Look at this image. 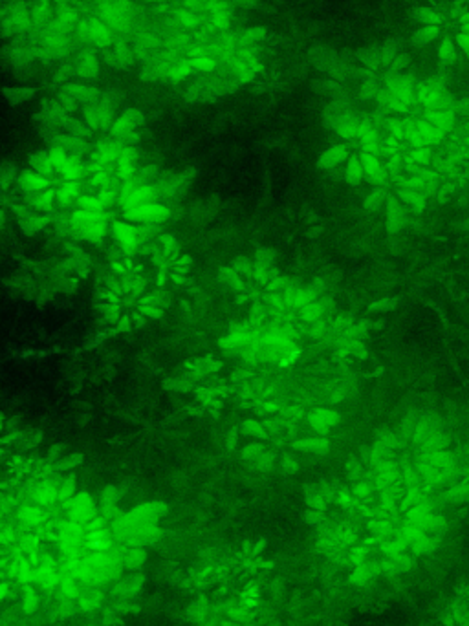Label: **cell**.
Segmentation results:
<instances>
[{
  "mask_svg": "<svg viewBox=\"0 0 469 626\" xmlns=\"http://www.w3.org/2000/svg\"><path fill=\"white\" fill-rule=\"evenodd\" d=\"M77 37L83 40L88 48L94 50H108L116 42V32L105 22L101 17H88L83 19L75 28Z\"/></svg>",
  "mask_w": 469,
  "mask_h": 626,
  "instance_id": "cell-1",
  "label": "cell"
},
{
  "mask_svg": "<svg viewBox=\"0 0 469 626\" xmlns=\"http://www.w3.org/2000/svg\"><path fill=\"white\" fill-rule=\"evenodd\" d=\"M125 218L132 220V222H142V224H158L169 216L167 207L160 205L156 201L145 203V205H136V207H127L123 209Z\"/></svg>",
  "mask_w": 469,
  "mask_h": 626,
  "instance_id": "cell-2",
  "label": "cell"
},
{
  "mask_svg": "<svg viewBox=\"0 0 469 626\" xmlns=\"http://www.w3.org/2000/svg\"><path fill=\"white\" fill-rule=\"evenodd\" d=\"M72 70H73V75H77L79 79L97 77L101 71V61L96 55L94 48H86L83 52H79L72 63Z\"/></svg>",
  "mask_w": 469,
  "mask_h": 626,
  "instance_id": "cell-3",
  "label": "cell"
},
{
  "mask_svg": "<svg viewBox=\"0 0 469 626\" xmlns=\"http://www.w3.org/2000/svg\"><path fill=\"white\" fill-rule=\"evenodd\" d=\"M154 198H156V193L150 187L142 185V183H136V181H127L121 191V198H119V200H121L123 203V209H127V207L150 203V201H154Z\"/></svg>",
  "mask_w": 469,
  "mask_h": 626,
  "instance_id": "cell-4",
  "label": "cell"
},
{
  "mask_svg": "<svg viewBox=\"0 0 469 626\" xmlns=\"http://www.w3.org/2000/svg\"><path fill=\"white\" fill-rule=\"evenodd\" d=\"M361 163H363V168H365V174L370 178L374 185H381V183H385L387 178H389V170L387 167L381 163L379 160V156L376 154H366V152H361L360 156Z\"/></svg>",
  "mask_w": 469,
  "mask_h": 626,
  "instance_id": "cell-5",
  "label": "cell"
},
{
  "mask_svg": "<svg viewBox=\"0 0 469 626\" xmlns=\"http://www.w3.org/2000/svg\"><path fill=\"white\" fill-rule=\"evenodd\" d=\"M114 236H116L117 244L127 255L136 253L138 245H140V234L138 229L132 227L130 224H116L114 226Z\"/></svg>",
  "mask_w": 469,
  "mask_h": 626,
  "instance_id": "cell-6",
  "label": "cell"
},
{
  "mask_svg": "<svg viewBox=\"0 0 469 626\" xmlns=\"http://www.w3.org/2000/svg\"><path fill=\"white\" fill-rule=\"evenodd\" d=\"M385 211H387V229H389V232H398L403 229V226H407V211H405V207L401 205L396 198L387 200Z\"/></svg>",
  "mask_w": 469,
  "mask_h": 626,
  "instance_id": "cell-7",
  "label": "cell"
},
{
  "mask_svg": "<svg viewBox=\"0 0 469 626\" xmlns=\"http://www.w3.org/2000/svg\"><path fill=\"white\" fill-rule=\"evenodd\" d=\"M341 421V414L334 408H317L314 412L308 416V425L315 430H326V428H332L335 427L337 423Z\"/></svg>",
  "mask_w": 469,
  "mask_h": 626,
  "instance_id": "cell-8",
  "label": "cell"
},
{
  "mask_svg": "<svg viewBox=\"0 0 469 626\" xmlns=\"http://www.w3.org/2000/svg\"><path fill=\"white\" fill-rule=\"evenodd\" d=\"M112 117H114L112 108L103 101L90 104V108L86 110V121L94 129H105V127L112 125Z\"/></svg>",
  "mask_w": 469,
  "mask_h": 626,
  "instance_id": "cell-9",
  "label": "cell"
},
{
  "mask_svg": "<svg viewBox=\"0 0 469 626\" xmlns=\"http://www.w3.org/2000/svg\"><path fill=\"white\" fill-rule=\"evenodd\" d=\"M138 121H140V114L134 112V110H127V112H123L121 116L112 123L110 132H112V136L114 137L129 136V134H132V130L136 129Z\"/></svg>",
  "mask_w": 469,
  "mask_h": 626,
  "instance_id": "cell-10",
  "label": "cell"
},
{
  "mask_svg": "<svg viewBox=\"0 0 469 626\" xmlns=\"http://www.w3.org/2000/svg\"><path fill=\"white\" fill-rule=\"evenodd\" d=\"M347 158H348V147L347 145H343V143H334L332 147H328V149L323 152L319 163H321L325 168H330V167H335V165L343 163Z\"/></svg>",
  "mask_w": 469,
  "mask_h": 626,
  "instance_id": "cell-11",
  "label": "cell"
},
{
  "mask_svg": "<svg viewBox=\"0 0 469 626\" xmlns=\"http://www.w3.org/2000/svg\"><path fill=\"white\" fill-rule=\"evenodd\" d=\"M33 498H35V502H39L42 505H52L53 502L59 500V487L50 484V482H44V484H40L37 489L33 491Z\"/></svg>",
  "mask_w": 469,
  "mask_h": 626,
  "instance_id": "cell-12",
  "label": "cell"
},
{
  "mask_svg": "<svg viewBox=\"0 0 469 626\" xmlns=\"http://www.w3.org/2000/svg\"><path fill=\"white\" fill-rule=\"evenodd\" d=\"M284 300L288 306H293V308H306L308 304L315 302V297L314 293L308 290H289L286 295H284Z\"/></svg>",
  "mask_w": 469,
  "mask_h": 626,
  "instance_id": "cell-13",
  "label": "cell"
},
{
  "mask_svg": "<svg viewBox=\"0 0 469 626\" xmlns=\"http://www.w3.org/2000/svg\"><path fill=\"white\" fill-rule=\"evenodd\" d=\"M20 181H22V185H24L28 191H32V193H40V191H46V187H48L46 176L39 174V172H35V170H26L24 174L20 176Z\"/></svg>",
  "mask_w": 469,
  "mask_h": 626,
  "instance_id": "cell-14",
  "label": "cell"
},
{
  "mask_svg": "<svg viewBox=\"0 0 469 626\" xmlns=\"http://www.w3.org/2000/svg\"><path fill=\"white\" fill-rule=\"evenodd\" d=\"M61 176L66 181H77L84 176V165L79 162V158H70L66 165L61 168Z\"/></svg>",
  "mask_w": 469,
  "mask_h": 626,
  "instance_id": "cell-15",
  "label": "cell"
},
{
  "mask_svg": "<svg viewBox=\"0 0 469 626\" xmlns=\"http://www.w3.org/2000/svg\"><path fill=\"white\" fill-rule=\"evenodd\" d=\"M79 185L77 181H65L57 191V200L63 203V205H68L72 203L73 200H79Z\"/></svg>",
  "mask_w": 469,
  "mask_h": 626,
  "instance_id": "cell-16",
  "label": "cell"
},
{
  "mask_svg": "<svg viewBox=\"0 0 469 626\" xmlns=\"http://www.w3.org/2000/svg\"><path fill=\"white\" fill-rule=\"evenodd\" d=\"M365 176V168H363V163H361L360 158H350L347 167H345V178L350 183H360V181H363Z\"/></svg>",
  "mask_w": 469,
  "mask_h": 626,
  "instance_id": "cell-17",
  "label": "cell"
},
{
  "mask_svg": "<svg viewBox=\"0 0 469 626\" xmlns=\"http://www.w3.org/2000/svg\"><path fill=\"white\" fill-rule=\"evenodd\" d=\"M295 449H299V451H308V452H325L328 449V439L321 438V436L301 439V441L295 443Z\"/></svg>",
  "mask_w": 469,
  "mask_h": 626,
  "instance_id": "cell-18",
  "label": "cell"
},
{
  "mask_svg": "<svg viewBox=\"0 0 469 626\" xmlns=\"http://www.w3.org/2000/svg\"><path fill=\"white\" fill-rule=\"evenodd\" d=\"M55 200H57V194L50 193V191H40L33 196V205L37 207L39 211H52L53 207H55Z\"/></svg>",
  "mask_w": 469,
  "mask_h": 626,
  "instance_id": "cell-19",
  "label": "cell"
},
{
  "mask_svg": "<svg viewBox=\"0 0 469 626\" xmlns=\"http://www.w3.org/2000/svg\"><path fill=\"white\" fill-rule=\"evenodd\" d=\"M81 232V236L86 240H90V242H99V240L105 236V232H107V222H97L94 226H88L84 227Z\"/></svg>",
  "mask_w": 469,
  "mask_h": 626,
  "instance_id": "cell-20",
  "label": "cell"
},
{
  "mask_svg": "<svg viewBox=\"0 0 469 626\" xmlns=\"http://www.w3.org/2000/svg\"><path fill=\"white\" fill-rule=\"evenodd\" d=\"M79 207L81 209H86V211H97V213H101V209H105L103 201L99 200V196L97 194H84V196H79Z\"/></svg>",
  "mask_w": 469,
  "mask_h": 626,
  "instance_id": "cell-21",
  "label": "cell"
},
{
  "mask_svg": "<svg viewBox=\"0 0 469 626\" xmlns=\"http://www.w3.org/2000/svg\"><path fill=\"white\" fill-rule=\"evenodd\" d=\"M20 522L26 524V526H35V524H39L42 520V513H40L37 507H33V505H26L24 509L20 511Z\"/></svg>",
  "mask_w": 469,
  "mask_h": 626,
  "instance_id": "cell-22",
  "label": "cell"
},
{
  "mask_svg": "<svg viewBox=\"0 0 469 626\" xmlns=\"http://www.w3.org/2000/svg\"><path fill=\"white\" fill-rule=\"evenodd\" d=\"M385 201V191L381 187H376L372 189L370 193L366 194L365 198V207L366 209H370V211H376L378 207H381V203Z\"/></svg>",
  "mask_w": 469,
  "mask_h": 626,
  "instance_id": "cell-23",
  "label": "cell"
},
{
  "mask_svg": "<svg viewBox=\"0 0 469 626\" xmlns=\"http://www.w3.org/2000/svg\"><path fill=\"white\" fill-rule=\"evenodd\" d=\"M48 158H50V162H52L53 168H59V170L65 167L66 162L70 160V158H68V154H66V150L63 149V147H53V149L48 152Z\"/></svg>",
  "mask_w": 469,
  "mask_h": 626,
  "instance_id": "cell-24",
  "label": "cell"
},
{
  "mask_svg": "<svg viewBox=\"0 0 469 626\" xmlns=\"http://www.w3.org/2000/svg\"><path fill=\"white\" fill-rule=\"evenodd\" d=\"M33 167H35V172H39V174H42V176L50 174L52 170H55L53 165H52V162H50V158H48V154L37 156V158L33 160Z\"/></svg>",
  "mask_w": 469,
  "mask_h": 626,
  "instance_id": "cell-25",
  "label": "cell"
},
{
  "mask_svg": "<svg viewBox=\"0 0 469 626\" xmlns=\"http://www.w3.org/2000/svg\"><path fill=\"white\" fill-rule=\"evenodd\" d=\"M244 428H246V432L251 434V436H255V438H266V436H268L266 425H264L262 421H255V420L246 421Z\"/></svg>",
  "mask_w": 469,
  "mask_h": 626,
  "instance_id": "cell-26",
  "label": "cell"
},
{
  "mask_svg": "<svg viewBox=\"0 0 469 626\" xmlns=\"http://www.w3.org/2000/svg\"><path fill=\"white\" fill-rule=\"evenodd\" d=\"M321 313H323V304L317 302V300L312 302V304H308L306 308H302V317H304L306 321H310V323L315 321V319H319Z\"/></svg>",
  "mask_w": 469,
  "mask_h": 626,
  "instance_id": "cell-27",
  "label": "cell"
},
{
  "mask_svg": "<svg viewBox=\"0 0 469 626\" xmlns=\"http://www.w3.org/2000/svg\"><path fill=\"white\" fill-rule=\"evenodd\" d=\"M90 183L92 185H96V187H101V189H107L110 183V174L107 170H99V172H92V178H90Z\"/></svg>",
  "mask_w": 469,
  "mask_h": 626,
  "instance_id": "cell-28",
  "label": "cell"
},
{
  "mask_svg": "<svg viewBox=\"0 0 469 626\" xmlns=\"http://www.w3.org/2000/svg\"><path fill=\"white\" fill-rule=\"evenodd\" d=\"M258 599V590L255 586H246V590L242 592V602L246 606H255Z\"/></svg>",
  "mask_w": 469,
  "mask_h": 626,
  "instance_id": "cell-29",
  "label": "cell"
},
{
  "mask_svg": "<svg viewBox=\"0 0 469 626\" xmlns=\"http://www.w3.org/2000/svg\"><path fill=\"white\" fill-rule=\"evenodd\" d=\"M37 604H39V599H37V595L33 593L32 590H30V592H26L24 599H22V610H24L26 613H32L33 610L37 608Z\"/></svg>",
  "mask_w": 469,
  "mask_h": 626,
  "instance_id": "cell-30",
  "label": "cell"
},
{
  "mask_svg": "<svg viewBox=\"0 0 469 626\" xmlns=\"http://www.w3.org/2000/svg\"><path fill=\"white\" fill-rule=\"evenodd\" d=\"M99 602H101V597L99 595H90V597H84V599L79 600V606L81 610L84 612H92V610H96L99 606Z\"/></svg>",
  "mask_w": 469,
  "mask_h": 626,
  "instance_id": "cell-31",
  "label": "cell"
},
{
  "mask_svg": "<svg viewBox=\"0 0 469 626\" xmlns=\"http://www.w3.org/2000/svg\"><path fill=\"white\" fill-rule=\"evenodd\" d=\"M370 493H372V487H370V484H366V482H358V484L352 487V494L356 498H368Z\"/></svg>",
  "mask_w": 469,
  "mask_h": 626,
  "instance_id": "cell-32",
  "label": "cell"
},
{
  "mask_svg": "<svg viewBox=\"0 0 469 626\" xmlns=\"http://www.w3.org/2000/svg\"><path fill=\"white\" fill-rule=\"evenodd\" d=\"M145 560V555H143V551H132L129 557H127V564L136 568V566H140L142 562Z\"/></svg>",
  "mask_w": 469,
  "mask_h": 626,
  "instance_id": "cell-33",
  "label": "cell"
},
{
  "mask_svg": "<svg viewBox=\"0 0 469 626\" xmlns=\"http://www.w3.org/2000/svg\"><path fill=\"white\" fill-rule=\"evenodd\" d=\"M61 588H63L66 597H75V595H77V586L72 581H63L61 582Z\"/></svg>",
  "mask_w": 469,
  "mask_h": 626,
  "instance_id": "cell-34",
  "label": "cell"
},
{
  "mask_svg": "<svg viewBox=\"0 0 469 626\" xmlns=\"http://www.w3.org/2000/svg\"><path fill=\"white\" fill-rule=\"evenodd\" d=\"M97 196H99V200L103 201V205H105V207H108L110 203L114 201V193H112L110 189H101V191H99V194H97Z\"/></svg>",
  "mask_w": 469,
  "mask_h": 626,
  "instance_id": "cell-35",
  "label": "cell"
},
{
  "mask_svg": "<svg viewBox=\"0 0 469 626\" xmlns=\"http://www.w3.org/2000/svg\"><path fill=\"white\" fill-rule=\"evenodd\" d=\"M129 269H132L130 260H119V262L114 264V271H117V273H127Z\"/></svg>",
  "mask_w": 469,
  "mask_h": 626,
  "instance_id": "cell-36",
  "label": "cell"
}]
</instances>
